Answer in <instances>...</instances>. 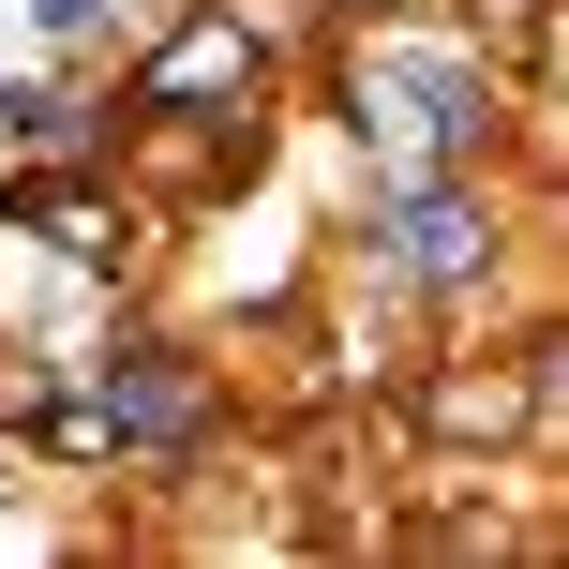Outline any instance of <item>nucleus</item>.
I'll use <instances>...</instances> for the list:
<instances>
[{
	"instance_id": "obj_1",
	"label": "nucleus",
	"mask_w": 569,
	"mask_h": 569,
	"mask_svg": "<svg viewBox=\"0 0 569 569\" xmlns=\"http://www.w3.org/2000/svg\"><path fill=\"white\" fill-rule=\"evenodd\" d=\"M405 256H420V270H465V256H480V226H465L450 196H420V210H405Z\"/></svg>"
},
{
	"instance_id": "obj_2",
	"label": "nucleus",
	"mask_w": 569,
	"mask_h": 569,
	"mask_svg": "<svg viewBox=\"0 0 569 569\" xmlns=\"http://www.w3.org/2000/svg\"><path fill=\"white\" fill-rule=\"evenodd\" d=\"M226 76H240V30H196V46H166V76H150V90L180 106V90H226Z\"/></svg>"
}]
</instances>
